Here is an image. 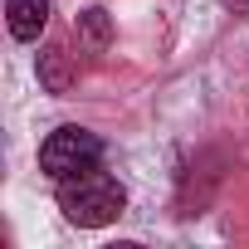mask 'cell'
<instances>
[{"instance_id": "8992f818", "label": "cell", "mask_w": 249, "mask_h": 249, "mask_svg": "<svg viewBox=\"0 0 249 249\" xmlns=\"http://www.w3.org/2000/svg\"><path fill=\"white\" fill-rule=\"evenodd\" d=\"M225 10H234V15H249V0H220Z\"/></svg>"}, {"instance_id": "6da1fadb", "label": "cell", "mask_w": 249, "mask_h": 249, "mask_svg": "<svg viewBox=\"0 0 249 249\" xmlns=\"http://www.w3.org/2000/svg\"><path fill=\"white\" fill-rule=\"evenodd\" d=\"M54 186H59V210H64V220L78 225V230H103V225H112V220L122 215V205H127L122 181L107 176L103 166H88V171L64 176V181H54Z\"/></svg>"}, {"instance_id": "5b68a950", "label": "cell", "mask_w": 249, "mask_h": 249, "mask_svg": "<svg viewBox=\"0 0 249 249\" xmlns=\"http://www.w3.org/2000/svg\"><path fill=\"white\" fill-rule=\"evenodd\" d=\"M39 78H44L49 93H69V83H73L69 54H64V49H44V54H39Z\"/></svg>"}, {"instance_id": "7a4b0ae2", "label": "cell", "mask_w": 249, "mask_h": 249, "mask_svg": "<svg viewBox=\"0 0 249 249\" xmlns=\"http://www.w3.org/2000/svg\"><path fill=\"white\" fill-rule=\"evenodd\" d=\"M88 166H103V142L88 132V127H54L39 147V171L49 181H64V176H78Z\"/></svg>"}, {"instance_id": "277c9868", "label": "cell", "mask_w": 249, "mask_h": 249, "mask_svg": "<svg viewBox=\"0 0 249 249\" xmlns=\"http://www.w3.org/2000/svg\"><path fill=\"white\" fill-rule=\"evenodd\" d=\"M73 30H78V44H83L88 54H103V49H107V39H112V25H107V15H103V10H83Z\"/></svg>"}, {"instance_id": "3957f363", "label": "cell", "mask_w": 249, "mask_h": 249, "mask_svg": "<svg viewBox=\"0 0 249 249\" xmlns=\"http://www.w3.org/2000/svg\"><path fill=\"white\" fill-rule=\"evenodd\" d=\"M5 20L20 44H35L49 25V0H5Z\"/></svg>"}]
</instances>
